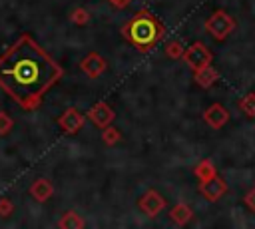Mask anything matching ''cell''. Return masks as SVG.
<instances>
[{
	"instance_id": "1",
	"label": "cell",
	"mask_w": 255,
	"mask_h": 229,
	"mask_svg": "<svg viewBox=\"0 0 255 229\" xmlns=\"http://www.w3.org/2000/svg\"><path fill=\"white\" fill-rule=\"evenodd\" d=\"M62 74L52 56L28 34L20 36L0 56V88L22 110L38 108Z\"/></svg>"
},
{
	"instance_id": "2",
	"label": "cell",
	"mask_w": 255,
	"mask_h": 229,
	"mask_svg": "<svg viewBox=\"0 0 255 229\" xmlns=\"http://www.w3.org/2000/svg\"><path fill=\"white\" fill-rule=\"evenodd\" d=\"M165 34V28L159 18H155L149 10L135 12L124 26L122 36L139 52H149Z\"/></svg>"
},
{
	"instance_id": "3",
	"label": "cell",
	"mask_w": 255,
	"mask_h": 229,
	"mask_svg": "<svg viewBox=\"0 0 255 229\" xmlns=\"http://www.w3.org/2000/svg\"><path fill=\"white\" fill-rule=\"evenodd\" d=\"M205 30L211 34L215 40H225L233 30H235V18L229 16L225 10H215L207 20H205Z\"/></svg>"
},
{
	"instance_id": "4",
	"label": "cell",
	"mask_w": 255,
	"mask_h": 229,
	"mask_svg": "<svg viewBox=\"0 0 255 229\" xmlns=\"http://www.w3.org/2000/svg\"><path fill=\"white\" fill-rule=\"evenodd\" d=\"M211 52L207 50V46L205 44H201V42H193L189 48H185V52H183V60H185V64L195 72V70H199V68H203V66H207V64H211Z\"/></svg>"
},
{
	"instance_id": "5",
	"label": "cell",
	"mask_w": 255,
	"mask_h": 229,
	"mask_svg": "<svg viewBox=\"0 0 255 229\" xmlns=\"http://www.w3.org/2000/svg\"><path fill=\"white\" fill-rule=\"evenodd\" d=\"M137 205H139V209H141L147 217H155V215L165 207V199H163V195L157 193L155 189H147V191L139 197Z\"/></svg>"
},
{
	"instance_id": "6",
	"label": "cell",
	"mask_w": 255,
	"mask_h": 229,
	"mask_svg": "<svg viewBox=\"0 0 255 229\" xmlns=\"http://www.w3.org/2000/svg\"><path fill=\"white\" fill-rule=\"evenodd\" d=\"M227 191V183L219 177V175H213L205 181H199V193L207 199V201H217L225 195Z\"/></svg>"
},
{
	"instance_id": "7",
	"label": "cell",
	"mask_w": 255,
	"mask_h": 229,
	"mask_svg": "<svg viewBox=\"0 0 255 229\" xmlns=\"http://www.w3.org/2000/svg\"><path fill=\"white\" fill-rule=\"evenodd\" d=\"M114 117H116V114H114V110H112L106 102H100V104L92 106L90 112H88V119H90L96 127H102V129L108 127V125H112Z\"/></svg>"
},
{
	"instance_id": "8",
	"label": "cell",
	"mask_w": 255,
	"mask_h": 229,
	"mask_svg": "<svg viewBox=\"0 0 255 229\" xmlns=\"http://www.w3.org/2000/svg\"><path fill=\"white\" fill-rule=\"evenodd\" d=\"M58 125L66 131V133H76L82 129L84 125V114L78 112L76 108H68L60 117H58Z\"/></svg>"
},
{
	"instance_id": "9",
	"label": "cell",
	"mask_w": 255,
	"mask_h": 229,
	"mask_svg": "<svg viewBox=\"0 0 255 229\" xmlns=\"http://www.w3.org/2000/svg\"><path fill=\"white\" fill-rule=\"evenodd\" d=\"M203 119L209 127L213 129H221L227 121H229V112L221 106V104H211L205 112H203Z\"/></svg>"
},
{
	"instance_id": "10",
	"label": "cell",
	"mask_w": 255,
	"mask_h": 229,
	"mask_svg": "<svg viewBox=\"0 0 255 229\" xmlns=\"http://www.w3.org/2000/svg\"><path fill=\"white\" fill-rule=\"evenodd\" d=\"M80 70H82L88 78H98V76L106 70V60H104L98 52H90V54L80 62Z\"/></svg>"
},
{
	"instance_id": "11",
	"label": "cell",
	"mask_w": 255,
	"mask_h": 229,
	"mask_svg": "<svg viewBox=\"0 0 255 229\" xmlns=\"http://www.w3.org/2000/svg\"><path fill=\"white\" fill-rule=\"evenodd\" d=\"M193 80H195V84L199 86V88H203V90H209L217 80H219V72L211 66V64H207V66H203V68H199V70H195V74H193Z\"/></svg>"
},
{
	"instance_id": "12",
	"label": "cell",
	"mask_w": 255,
	"mask_h": 229,
	"mask_svg": "<svg viewBox=\"0 0 255 229\" xmlns=\"http://www.w3.org/2000/svg\"><path fill=\"white\" fill-rule=\"evenodd\" d=\"M52 193H54V187H52V183H50L48 179H44V177L36 179V181L32 183V187H30V195H32L36 201H40V203L46 201V199H50Z\"/></svg>"
},
{
	"instance_id": "13",
	"label": "cell",
	"mask_w": 255,
	"mask_h": 229,
	"mask_svg": "<svg viewBox=\"0 0 255 229\" xmlns=\"http://www.w3.org/2000/svg\"><path fill=\"white\" fill-rule=\"evenodd\" d=\"M191 215H193V211H191V207L187 203H177L169 211V217H171V221L175 225H185L191 219Z\"/></svg>"
},
{
	"instance_id": "14",
	"label": "cell",
	"mask_w": 255,
	"mask_h": 229,
	"mask_svg": "<svg viewBox=\"0 0 255 229\" xmlns=\"http://www.w3.org/2000/svg\"><path fill=\"white\" fill-rule=\"evenodd\" d=\"M193 173H195V177H197L199 181H205V179L217 175V169H215V165H213L211 159H201V161L193 167Z\"/></svg>"
},
{
	"instance_id": "15",
	"label": "cell",
	"mask_w": 255,
	"mask_h": 229,
	"mask_svg": "<svg viewBox=\"0 0 255 229\" xmlns=\"http://www.w3.org/2000/svg\"><path fill=\"white\" fill-rule=\"evenodd\" d=\"M58 225L64 227V229H78V227H84V221H82V217H80L78 213L68 211V213H64V217L58 221Z\"/></svg>"
},
{
	"instance_id": "16",
	"label": "cell",
	"mask_w": 255,
	"mask_h": 229,
	"mask_svg": "<svg viewBox=\"0 0 255 229\" xmlns=\"http://www.w3.org/2000/svg\"><path fill=\"white\" fill-rule=\"evenodd\" d=\"M239 110L247 117H255V92H249L247 96H243L239 100Z\"/></svg>"
},
{
	"instance_id": "17",
	"label": "cell",
	"mask_w": 255,
	"mask_h": 229,
	"mask_svg": "<svg viewBox=\"0 0 255 229\" xmlns=\"http://www.w3.org/2000/svg\"><path fill=\"white\" fill-rule=\"evenodd\" d=\"M183 52H185V48H183V44H181L179 40H171V42L165 44V56H167L169 60H179V58H183Z\"/></svg>"
},
{
	"instance_id": "18",
	"label": "cell",
	"mask_w": 255,
	"mask_h": 229,
	"mask_svg": "<svg viewBox=\"0 0 255 229\" xmlns=\"http://www.w3.org/2000/svg\"><path fill=\"white\" fill-rule=\"evenodd\" d=\"M70 20H72L74 24H78V26H86V24L90 22V14H88V10H84V8H76V10L70 14Z\"/></svg>"
},
{
	"instance_id": "19",
	"label": "cell",
	"mask_w": 255,
	"mask_h": 229,
	"mask_svg": "<svg viewBox=\"0 0 255 229\" xmlns=\"http://www.w3.org/2000/svg\"><path fill=\"white\" fill-rule=\"evenodd\" d=\"M102 139H104V143L114 145V143H118V141H120V131H118L116 127L108 125V127H104V131H102Z\"/></svg>"
},
{
	"instance_id": "20",
	"label": "cell",
	"mask_w": 255,
	"mask_h": 229,
	"mask_svg": "<svg viewBox=\"0 0 255 229\" xmlns=\"http://www.w3.org/2000/svg\"><path fill=\"white\" fill-rule=\"evenodd\" d=\"M12 125H14V121H12V117H10L8 114H4V112H0V135H4V133H8V131L12 129Z\"/></svg>"
},
{
	"instance_id": "21",
	"label": "cell",
	"mask_w": 255,
	"mask_h": 229,
	"mask_svg": "<svg viewBox=\"0 0 255 229\" xmlns=\"http://www.w3.org/2000/svg\"><path fill=\"white\" fill-rule=\"evenodd\" d=\"M12 209H14V205H12V201L10 199H0V215L2 217H8L10 213H12Z\"/></svg>"
},
{
	"instance_id": "22",
	"label": "cell",
	"mask_w": 255,
	"mask_h": 229,
	"mask_svg": "<svg viewBox=\"0 0 255 229\" xmlns=\"http://www.w3.org/2000/svg\"><path fill=\"white\" fill-rule=\"evenodd\" d=\"M243 201H245V205L255 213V185L245 193V197H243Z\"/></svg>"
},
{
	"instance_id": "23",
	"label": "cell",
	"mask_w": 255,
	"mask_h": 229,
	"mask_svg": "<svg viewBox=\"0 0 255 229\" xmlns=\"http://www.w3.org/2000/svg\"><path fill=\"white\" fill-rule=\"evenodd\" d=\"M110 2H112L116 8H126V6L131 2V0H110Z\"/></svg>"
}]
</instances>
